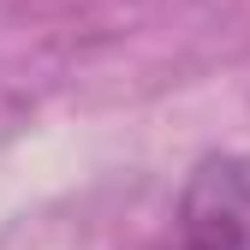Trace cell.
I'll use <instances>...</instances> for the list:
<instances>
[{"label":"cell","instance_id":"6da1fadb","mask_svg":"<svg viewBox=\"0 0 250 250\" xmlns=\"http://www.w3.org/2000/svg\"><path fill=\"white\" fill-rule=\"evenodd\" d=\"M173 250H250V155H208L185 179Z\"/></svg>","mask_w":250,"mask_h":250}]
</instances>
